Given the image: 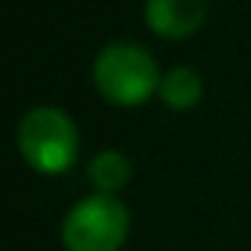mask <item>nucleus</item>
<instances>
[{
  "label": "nucleus",
  "mask_w": 251,
  "mask_h": 251,
  "mask_svg": "<svg viewBox=\"0 0 251 251\" xmlns=\"http://www.w3.org/2000/svg\"><path fill=\"white\" fill-rule=\"evenodd\" d=\"M130 160L121 151H100L92 163H89V180L100 195H115L118 189L127 186L130 180Z\"/></svg>",
  "instance_id": "nucleus-6"
},
{
  "label": "nucleus",
  "mask_w": 251,
  "mask_h": 251,
  "mask_svg": "<svg viewBox=\"0 0 251 251\" xmlns=\"http://www.w3.org/2000/svg\"><path fill=\"white\" fill-rule=\"evenodd\" d=\"M18 151L39 175H62L77 160V127L56 106H36L18 124Z\"/></svg>",
  "instance_id": "nucleus-2"
},
{
  "label": "nucleus",
  "mask_w": 251,
  "mask_h": 251,
  "mask_svg": "<svg viewBox=\"0 0 251 251\" xmlns=\"http://www.w3.org/2000/svg\"><path fill=\"white\" fill-rule=\"evenodd\" d=\"M145 21L160 39H189L207 21V0H148Z\"/></svg>",
  "instance_id": "nucleus-4"
},
{
  "label": "nucleus",
  "mask_w": 251,
  "mask_h": 251,
  "mask_svg": "<svg viewBox=\"0 0 251 251\" xmlns=\"http://www.w3.org/2000/svg\"><path fill=\"white\" fill-rule=\"evenodd\" d=\"M130 230V213L115 195H89L77 201L62 222L65 251H118Z\"/></svg>",
  "instance_id": "nucleus-3"
},
{
  "label": "nucleus",
  "mask_w": 251,
  "mask_h": 251,
  "mask_svg": "<svg viewBox=\"0 0 251 251\" xmlns=\"http://www.w3.org/2000/svg\"><path fill=\"white\" fill-rule=\"evenodd\" d=\"M204 95V80L195 68H172L166 71V77L160 80V98L169 109L175 112H186L192 106H198Z\"/></svg>",
  "instance_id": "nucleus-5"
},
{
  "label": "nucleus",
  "mask_w": 251,
  "mask_h": 251,
  "mask_svg": "<svg viewBox=\"0 0 251 251\" xmlns=\"http://www.w3.org/2000/svg\"><path fill=\"white\" fill-rule=\"evenodd\" d=\"M95 89L103 95V100L115 106H136L148 100L154 92H160V71L154 56L130 42H112L106 45L92 68Z\"/></svg>",
  "instance_id": "nucleus-1"
}]
</instances>
